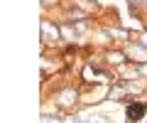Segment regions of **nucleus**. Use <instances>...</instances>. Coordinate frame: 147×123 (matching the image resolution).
<instances>
[{
    "label": "nucleus",
    "instance_id": "f257e3e1",
    "mask_svg": "<svg viewBox=\"0 0 147 123\" xmlns=\"http://www.w3.org/2000/svg\"><path fill=\"white\" fill-rule=\"evenodd\" d=\"M142 113H145V106H142V103H132V106L127 108V116H130V121H140Z\"/></svg>",
    "mask_w": 147,
    "mask_h": 123
}]
</instances>
